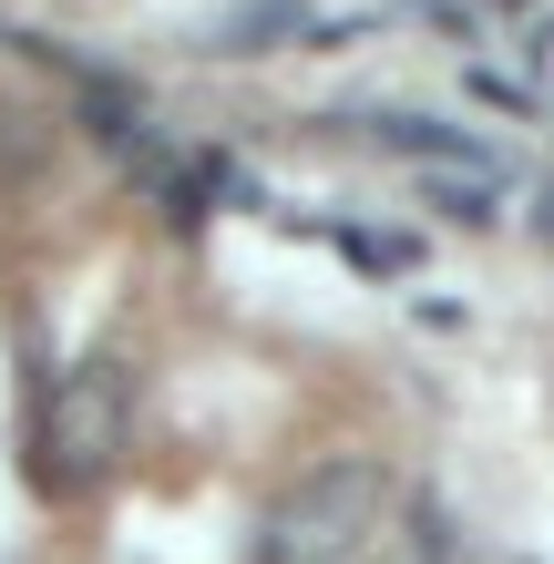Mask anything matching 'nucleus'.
Segmentation results:
<instances>
[{
  "label": "nucleus",
  "mask_w": 554,
  "mask_h": 564,
  "mask_svg": "<svg viewBox=\"0 0 554 564\" xmlns=\"http://www.w3.org/2000/svg\"><path fill=\"white\" fill-rule=\"evenodd\" d=\"M42 164H52V144H42V123L0 104V185H21V175H42Z\"/></svg>",
  "instance_id": "0eeeda50"
},
{
  "label": "nucleus",
  "mask_w": 554,
  "mask_h": 564,
  "mask_svg": "<svg viewBox=\"0 0 554 564\" xmlns=\"http://www.w3.org/2000/svg\"><path fill=\"white\" fill-rule=\"evenodd\" d=\"M73 83H83V123H93L104 144L144 123V93H134V73H83V62H73Z\"/></svg>",
  "instance_id": "20e7f679"
},
{
  "label": "nucleus",
  "mask_w": 554,
  "mask_h": 564,
  "mask_svg": "<svg viewBox=\"0 0 554 564\" xmlns=\"http://www.w3.org/2000/svg\"><path fill=\"white\" fill-rule=\"evenodd\" d=\"M339 257L360 278H411L421 268V237H401V226H339Z\"/></svg>",
  "instance_id": "39448f33"
},
{
  "label": "nucleus",
  "mask_w": 554,
  "mask_h": 564,
  "mask_svg": "<svg viewBox=\"0 0 554 564\" xmlns=\"http://www.w3.org/2000/svg\"><path fill=\"white\" fill-rule=\"evenodd\" d=\"M380 503H390V473L380 462H318L257 513V554L268 564H339L380 534Z\"/></svg>",
  "instance_id": "f257e3e1"
},
{
  "label": "nucleus",
  "mask_w": 554,
  "mask_h": 564,
  "mask_svg": "<svg viewBox=\"0 0 554 564\" xmlns=\"http://www.w3.org/2000/svg\"><path fill=\"white\" fill-rule=\"evenodd\" d=\"M278 42H298V0H237L226 21L195 31L206 62H247V52H278Z\"/></svg>",
  "instance_id": "7ed1b4c3"
},
{
  "label": "nucleus",
  "mask_w": 554,
  "mask_h": 564,
  "mask_svg": "<svg viewBox=\"0 0 554 564\" xmlns=\"http://www.w3.org/2000/svg\"><path fill=\"white\" fill-rule=\"evenodd\" d=\"M123 442V370H73L52 390V411H42V442H31V473H42V492H93L104 482V462Z\"/></svg>",
  "instance_id": "f03ea898"
},
{
  "label": "nucleus",
  "mask_w": 554,
  "mask_h": 564,
  "mask_svg": "<svg viewBox=\"0 0 554 564\" xmlns=\"http://www.w3.org/2000/svg\"><path fill=\"white\" fill-rule=\"evenodd\" d=\"M401 534H411L421 554H463V523H452V503H442V492H421V503H411V523H401Z\"/></svg>",
  "instance_id": "6e6552de"
},
{
  "label": "nucleus",
  "mask_w": 554,
  "mask_h": 564,
  "mask_svg": "<svg viewBox=\"0 0 554 564\" xmlns=\"http://www.w3.org/2000/svg\"><path fill=\"white\" fill-rule=\"evenodd\" d=\"M482 185H493V164H442V185H421V195H432L442 216H463V226H493V195Z\"/></svg>",
  "instance_id": "423d86ee"
},
{
  "label": "nucleus",
  "mask_w": 554,
  "mask_h": 564,
  "mask_svg": "<svg viewBox=\"0 0 554 564\" xmlns=\"http://www.w3.org/2000/svg\"><path fill=\"white\" fill-rule=\"evenodd\" d=\"M472 104H493V113H513V123H534L544 104H534V83H513V73H472Z\"/></svg>",
  "instance_id": "1a4fd4ad"
}]
</instances>
